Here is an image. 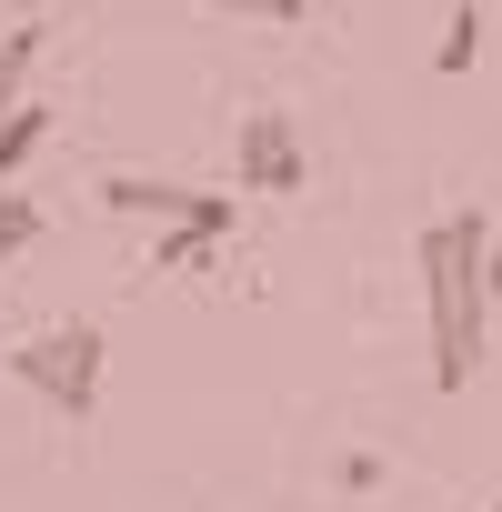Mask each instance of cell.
Instances as JSON below:
<instances>
[{"mask_svg":"<svg viewBox=\"0 0 502 512\" xmlns=\"http://www.w3.org/2000/svg\"><path fill=\"white\" fill-rule=\"evenodd\" d=\"M101 211H121V221H161V231H211V241H231L241 231V201L231 191H201V181H141V171H101V191H91Z\"/></svg>","mask_w":502,"mask_h":512,"instance_id":"3","label":"cell"},{"mask_svg":"<svg viewBox=\"0 0 502 512\" xmlns=\"http://www.w3.org/2000/svg\"><path fill=\"white\" fill-rule=\"evenodd\" d=\"M31 11H51V0H0V21H31Z\"/></svg>","mask_w":502,"mask_h":512,"instance_id":"11","label":"cell"},{"mask_svg":"<svg viewBox=\"0 0 502 512\" xmlns=\"http://www.w3.org/2000/svg\"><path fill=\"white\" fill-rule=\"evenodd\" d=\"M492 512H502V492H492Z\"/></svg>","mask_w":502,"mask_h":512,"instance_id":"13","label":"cell"},{"mask_svg":"<svg viewBox=\"0 0 502 512\" xmlns=\"http://www.w3.org/2000/svg\"><path fill=\"white\" fill-rule=\"evenodd\" d=\"M31 241H41V201H21V191H0V262H21Z\"/></svg>","mask_w":502,"mask_h":512,"instance_id":"8","label":"cell"},{"mask_svg":"<svg viewBox=\"0 0 502 512\" xmlns=\"http://www.w3.org/2000/svg\"><path fill=\"white\" fill-rule=\"evenodd\" d=\"M492 302H502V241H492Z\"/></svg>","mask_w":502,"mask_h":512,"instance_id":"12","label":"cell"},{"mask_svg":"<svg viewBox=\"0 0 502 512\" xmlns=\"http://www.w3.org/2000/svg\"><path fill=\"white\" fill-rule=\"evenodd\" d=\"M101 362H111V342H101V322H51V332H31V342H11V372L41 412H61L71 432H91V412H101Z\"/></svg>","mask_w":502,"mask_h":512,"instance_id":"2","label":"cell"},{"mask_svg":"<svg viewBox=\"0 0 502 512\" xmlns=\"http://www.w3.org/2000/svg\"><path fill=\"white\" fill-rule=\"evenodd\" d=\"M201 11H211V21H272V31H292L312 0H201Z\"/></svg>","mask_w":502,"mask_h":512,"instance_id":"9","label":"cell"},{"mask_svg":"<svg viewBox=\"0 0 502 512\" xmlns=\"http://www.w3.org/2000/svg\"><path fill=\"white\" fill-rule=\"evenodd\" d=\"M302 181H312L302 121H292V111H251V121H241V191H262V201H292Z\"/></svg>","mask_w":502,"mask_h":512,"instance_id":"4","label":"cell"},{"mask_svg":"<svg viewBox=\"0 0 502 512\" xmlns=\"http://www.w3.org/2000/svg\"><path fill=\"white\" fill-rule=\"evenodd\" d=\"M412 272H422V322H432V382L442 392H472L482 322H492V221H482V201L422 221Z\"/></svg>","mask_w":502,"mask_h":512,"instance_id":"1","label":"cell"},{"mask_svg":"<svg viewBox=\"0 0 502 512\" xmlns=\"http://www.w3.org/2000/svg\"><path fill=\"white\" fill-rule=\"evenodd\" d=\"M31 61H41V21H11V31H0V121L21 111V81H31Z\"/></svg>","mask_w":502,"mask_h":512,"instance_id":"6","label":"cell"},{"mask_svg":"<svg viewBox=\"0 0 502 512\" xmlns=\"http://www.w3.org/2000/svg\"><path fill=\"white\" fill-rule=\"evenodd\" d=\"M41 141H51V111H41V101H21L11 121H0V181H21V161H31Z\"/></svg>","mask_w":502,"mask_h":512,"instance_id":"7","label":"cell"},{"mask_svg":"<svg viewBox=\"0 0 502 512\" xmlns=\"http://www.w3.org/2000/svg\"><path fill=\"white\" fill-rule=\"evenodd\" d=\"M211 251H221L211 231H161V272H201Z\"/></svg>","mask_w":502,"mask_h":512,"instance_id":"10","label":"cell"},{"mask_svg":"<svg viewBox=\"0 0 502 512\" xmlns=\"http://www.w3.org/2000/svg\"><path fill=\"white\" fill-rule=\"evenodd\" d=\"M472 61H482V0H452V21H442V41H432V71L462 81Z\"/></svg>","mask_w":502,"mask_h":512,"instance_id":"5","label":"cell"}]
</instances>
